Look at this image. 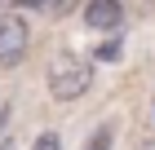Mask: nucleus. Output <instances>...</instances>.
Segmentation results:
<instances>
[{
  "label": "nucleus",
  "instance_id": "obj_1",
  "mask_svg": "<svg viewBox=\"0 0 155 150\" xmlns=\"http://www.w3.org/2000/svg\"><path fill=\"white\" fill-rule=\"evenodd\" d=\"M89 84H93V66H89L84 58H75V53H58V58L49 62V93H53L58 102H75V97H84Z\"/></svg>",
  "mask_w": 155,
  "mask_h": 150
},
{
  "label": "nucleus",
  "instance_id": "obj_2",
  "mask_svg": "<svg viewBox=\"0 0 155 150\" xmlns=\"http://www.w3.org/2000/svg\"><path fill=\"white\" fill-rule=\"evenodd\" d=\"M27 49H31V27H27V18H0V66L9 71L18 66V62L27 58Z\"/></svg>",
  "mask_w": 155,
  "mask_h": 150
},
{
  "label": "nucleus",
  "instance_id": "obj_3",
  "mask_svg": "<svg viewBox=\"0 0 155 150\" xmlns=\"http://www.w3.org/2000/svg\"><path fill=\"white\" fill-rule=\"evenodd\" d=\"M84 22L93 27V31H120L124 5H120V0H89V5H84Z\"/></svg>",
  "mask_w": 155,
  "mask_h": 150
},
{
  "label": "nucleus",
  "instance_id": "obj_4",
  "mask_svg": "<svg viewBox=\"0 0 155 150\" xmlns=\"http://www.w3.org/2000/svg\"><path fill=\"white\" fill-rule=\"evenodd\" d=\"M111 141H115V128H111V124H102L93 137L84 141V150H111Z\"/></svg>",
  "mask_w": 155,
  "mask_h": 150
},
{
  "label": "nucleus",
  "instance_id": "obj_5",
  "mask_svg": "<svg viewBox=\"0 0 155 150\" xmlns=\"http://www.w3.org/2000/svg\"><path fill=\"white\" fill-rule=\"evenodd\" d=\"M36 9H45L49 18H67L75 9V0H36Z\"/></svg>",
  "mask_w": 155,
  "mask_h": 150
},
{
  "label": "nucleus",
  "instance_id": "obj_6",
  "mask_svg": "<svg viewBox=\"0 0 155 150\" xmlns=\"http://www.w3.org/2000/svg\"><path fill=\"white\" fill-rule=\"evenodd\" d=\"M31 150H62V141H58V132H40L31 141Z\"/></svg>",
  "mask_w": 155,
  "mask_h": 150
},
{
  "label": "nucleus",
  "instance_id": "obj_7",
  "mask_svg": "<svg viewBox=\"0 0 155 150\" xmlns=\"http://www.w3.org/2000/svg\"><path fill=\"white\" fill-rule=\"evenodd\" d=\"M97 58H102V62H115L120 58V40H107V44L97 49Z\"/></svg>",
  "mask_w": 155,
  "mask_h": 150
},
{
  "label": "nucleus",
  "instance_id": "obj_8",
  "mask_svg": "<svg viewBox=\"0 0 155 150\" xmlns=\"http://www.w3.org/2000/svg\"><path fill=\"white\" fill-rule=\"evenodd\" d=\"M9 9H36V0H5Z\"/></svg>",
  "mask_w": 155,
  "mask_h": 150
},
{
  "label": "nucleus",
  "instance_id": "obj_9",
  "mask_svg": "<svg viewBox=\"0 0 155 150\" xmlns=\"http://www.w3.org/2000/svg\"><path fill=\"white\" fill-rule=\"evenodd\" d=\"M137 150H155V141H146V146H137Z\"/></svg>",
  "mask_w": 155,
  "mask_h": 150
},
{
  "label": "nucleus",
  "instance_id": "obj_10",
  "mask_svg": "<svg viewBox=\"0 0 155 150\" xmlns=\"http://www.w3.org/2000/svg\"><path fill=\"white\" fill-rule=\"evenodd\" d=\"M0 150H13V141H5V146H0Z\"/></svg>",
  "mask_w": 155,
  "mask_h": 150
},
{
  "label": "nucleus",
  "instance_id": "obj_11",
  "mask_svg": "<svg viewBox=\"0 0 155 150\" xmlns=\"http://www.w3.org/2000/svg\"><path fill=\"white\" fill-rule=\"evenodd\" d=\"M137 5H151V0H137Z\"/></svg>",
  "mask_w": 155,
  "mask_h": 150
}]
</instances>
